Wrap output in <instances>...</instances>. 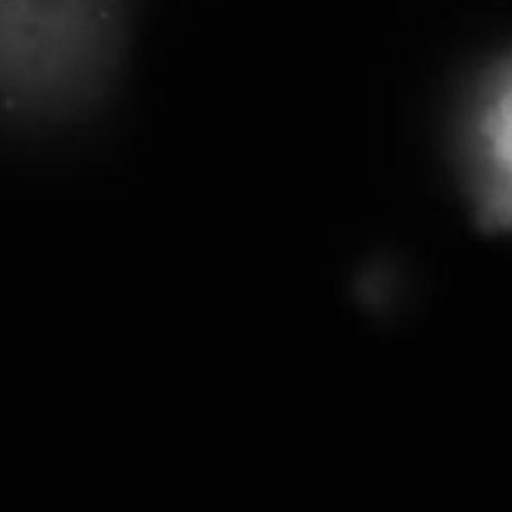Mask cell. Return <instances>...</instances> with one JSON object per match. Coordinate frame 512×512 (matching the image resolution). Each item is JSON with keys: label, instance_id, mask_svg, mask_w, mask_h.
<instances>
[{"label": "cell", "instance_id": "1", "mask_svg": "<svg viewBox=\"0 0 512 512\" xmlns=\"http://www.w3.org/2000/svg\"><path fill=\"white\" fill-rule=\"evenodd\" d=\"M135 0H0V130L57 132L110 108Z\"/></svg>", "mask_w": 512, "mask_h": 512}, {"label": "cell", "instance_id": "2", "mask_svg": "<svg viewBox=\"0 0 512 512\" xmlns=\"http://www.w3.org/2000/svg\"><path fill=\"white\" fill-rule=\"evenodd\" d=\"M463 152L478 221L501 229L511 205V67L485 70L463 120Z\"/></svg>", "mask_w": 512, "mask_h": 512}]
</instances>
